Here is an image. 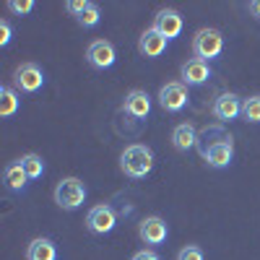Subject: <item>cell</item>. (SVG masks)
<instances>
[{"label": "cell", "mask_w": 260, "mask_h": 260, "mask_svg": "<svg viewBox=\"0 0 260 260\" xmlns=\"http://www.w3.org/2000/svg\"><path fill=\"white\" fill-rule=\"evenodd\" d=\"M198 148H201V156H203L213 169H224V167H229L232 159H234L232 138L224 133L221 127H206L203 133L198 136Z\"/></svg>", "instance_id": "cell-1"}, {"label": "cell", "mask_w": 260, "mask_h": 260, "mask_svg": "<svg viewBox=\"0 0 260 260\" xmlns=\"http://www.w3.org/2000/svg\"><path fill=\"white\" fill-rule=\"evenodd\" d=\"M120 169L133 180L146 177L148 172L154 169V151H151L148 146H141V143L127 146L122 151V156H120Z\"/></svg>", "instance_id": "cell-2"}, {"label": "cell", "mask_w": 260, "mask_h": 260, "mask_svg": "<svg viewBox=\"0 0 260 260\" xmlns=\"http://www.w3.org/2000/svg\"><path fill=\"white\" fill-rule=\"evenodd\" d=\"M86 201V185L78 177H65L62 182H57L55 187V203L62 211H76L81 208Z\"/></svg>", "instance_id": "cell-3"}, {"label": "cell", "mask_w": 260, "mask_h": 260, "mask_svg": "<svg viewBox=\"0 0 260 260\" xmlns=\"http://www.w3.org/2000/svg\"><path fill=\"white\" fill-rule=\"evenodd\" d=\"M224 50V37L221 31L216 29H201L198 34L192 37V52L198 60L208 62V60H216Z\"/></svg>", "instance_id": "cell-4"}, {"label": "cell", "mask_w": 260, "mask_h": 260, "mask_svg": "<svg viewBox=\"0 0 260 260\" xmlns=\"http://www.w3.org/2000/svg\"><path fill=\"white\" fill-rule=\"evenodd\" d=\"M13 81H16V89H21L24 94H37L45 86V73H42V68L37 62H24L16 71Z\"/></svg>", "instance_id": "cell-5"}, {"label": "cell", "mask_w": 260, "mask_h": 260, "mask_svg": "<svg viewBox=\"0 0 260 260\" xmlns=\"http://www.w3.org/2000/svg\"><path fill=\"white\" fill-rule=\"evenodd\" d=\"M115 224H117V213L107 203L94 206L89 211V216H86V226H89V232H94V234H110L115 229Z\"/></svg>", "instance_id": "cell-6"}, {"label": "cell", "mask_w": 260, "mask_h": 260, "mask_svg": "<svg viewBox=\"0 0 260 260\" xmlns=\"http://www.w3.org/2000/svg\"><path fill=\"white\" fill-rule=\"evenodd\" d=\"M86 60H89L91 68L96 71H107V68H112L115 60H117V52L112 47V42H107V39H96L89 45V50H86Z\"/></svg>", "instance_id": "cell-7"}, {"label": "cell", "mask_w": 260, "mask_h": 260, "mask_svg": "<svg viewBox=\"0 0 260 260\" xmlns=\"http://www.w3.org/2000/svg\"><path fill=\"white\" fill-rule=\"evenodd\" d=\"M187 86L180 83V81H172L167 86H161V91H159V104H161V110L167 112H180L185 110V104H187Z\"/></svg>", "instance_id": "cell-8"}, {"label": "cell", "mask_w": 260, "mask_h": 260, "mask_svg": "<svg viewBox=\"0 0 260 260\" xmlns=\"http://www.w3.org/2000/svg\"><path fill=\"white\" fill-rule=\"evenodd\" d=\"M211 112H213V117H216V120H221V122H232V120H237V117L242 115V99L237 96V94H232V91L219 94V96L213 99Z\"/></svg>", "instance_id": "cell-9"}, {"label": "cell", "mask_w": 260, "mask_h": 260, "mask_svg": "<svg viewBox=\"0 0 260 260\" xmlns=\"http://www.w3.org/2000/svg\"><path fill=\"white\" fill-rule=\"evenodd\" d=\"M65 8L76 16V21H78L83 29H94V26L99 24V18H102L99 6L86 3V0H68V3H65Z\"/></svg>", "instance_id": "cell-10"}, {"label": "cell", "mask_w": 260, "mask_h": 260, "mask_svg": "<svg viewBox=\"0 0 260 260\" xmlns=\"http://www.w3.org/2000/svg\"><path fill=\"white\" fill-rule=\"evenodd\" d=\"M154 29L169 42V39H175L182 34V16L175 11V8H164L159 11L156 21H154Z\"/></svg>", "instance_id": "cell-11"}, {"label": "cell", "mask_w": 260, "mask_h": 260, "mask_svg": "<svg viewBox=\"0 0 260 260\" xmlns=\"http://www.w3.org/2000/svg\"><path fill=\"white\" fill-rule=\"evenodd\" d=\"M138 234H141V240H143L146 245H161V242H167L169 229H167V224L159 219V216H148V219L141 221Z\"/></svg>", "instance_id": "cell-12"}, {"label": "cell", "mask_w": 260, "mask_h": 260, "mask_svg": "<svg viewBox=\"0 0 260 260\" xmlns=\"http://www.w3.org/2000/svg\"><path fill=\"white\" fill-rule=\"evenodd\" d=\"M211 65L198 60V57H192L182 65V83L185 86H203L208 78H211Z\"/></svg>", "instance_id": "cell-13"}, {"label": "cell", "mask_w": 260, "mask_h": 260, "mask_svg": "<svg viewBox=\"0 0 260 260\" xmlns=\"http://www.w3.org/2000/svg\"><path fill=\"white\" fill-rule=\"evenodd\" d=\"M122 110H125V115H130L133 120H146L148 112H151V96L146 91H138V89L130 91L125 96V102H122Z\"/></svg>", "instance_id": "cell-14"}, {"label": "cell", "mask_w": 260, "mask_h": 260, "mask_svg": "<svg viewBox=\"0 0 260 260\" xmlns=\"http://www.w3.org/2000/svg\"><path fill=\"white\" fill-rule=\"evenodd\" d=\"M138 50H141L143 57H159V55H164V50H167V39H164L154 26H151V29H146V31L141 34Z\"/></svg>", "instance_id": "cell-15"}, {"label": "cell", "mask_w": 260, "mask_h": 260, "mask_svg": "<svg viewBox=\"0 0 260 260\" xmlns=\"http://www.w3.org/2000/svg\"><path fill=\"white\" fill-rule=\"evenodd\" d=\"M172 143H175L177 151H187L198 143V133H195V127L190 122H180L175 130H172Z\"/></svg>", "instance_id": "cell-16"}, {"label": "cell", "mask_w": 260, "mask_h": 260, "mask_svg": "<svg viewBox=\"0 0 260 260\" xmlns=\"http://www.w3.org/2000/svg\"><path fill=\"white\" fill-rule=\"evenodd\" d=\"M57 257V247L52 240H47V237H39V240H34L26 250V260H55Z\"/></svg>", "instance_id": "cell-17"}, {"label": "cell", "mask_w": 260, "mask_h": 260, "mask_svg": "<svg viewBox=\"0 0 260 260\" xmlns=\"http://www.w3.org/2000/svg\"><path fill=\"white\" fill-rule=\"evenodd\" d=\"M3 180H6V185H8V190H11V192H21V190L26 187V182H29V175L24 172L21 161H13V164H8V167H6Z\"/></svg>", "instance_id": "cell-18"}, {"label": "cell", "mask_w": 260, "mask_h": 260, "mask_svg": "<svg viewBox=\"0 0 260 260\" xmlns=\"http://www.w3.org/2000/svg\"><path fill=\"white\" fill-rule=\"evenodd\" d=\"M18 104H21L18 94L11 89V86H3V89H0V115H3V117H13L18 112Z\"/></svg>", "instance_id": "cell-19"}, {"label": "cell", "mask_w": 260, "mask_h": 260, "mask_svg": "<svg viewBox=\"0 0 260 260\" xmlns=\"http://www.w3.org/2000/svg\"><path fill=\"white\" fill-rule=\"evenodd\" d=\"M21 167H24V172L29 175V180H39L42 175H45V161H42V156L37 154H26L24 159H18Z\"/></svg>", "instance_id": "cell-20"}, {"label": "cell", "mask_w": 260, "mask_h": 260, "mask_svg": "<svg viewBox=\"0 0 260 260\" xmlns=\"http://www.w3.org/2000/svg\"><path fill=\"white\" fill-rule=\"evenodd\" d=\"M242 115L250 122H260V96H250L242 102Z\"/></svg>", "instance_id": "cell-21"}, {"label": "cell", "mask_w": 260, "mask_h": 260, "mask_svg": "<svg viewBox=\"0 0 260 260\" xmlns=\"http://www.w3.org/2000/svg\"><path fill=\"white\" fill-rule=\"evenodd\" d=\"M8 8H11L13 13H18V16H26V13L34 11V0H11Z\"/></svg>", "instance_id": "cell-22"}, {"label": "cell", "mask_w": 260, "mask_h": 260, "mask_svg": "<svg viewBox=\"0 0 260 260\" xmlns=\"http://www.w3.org/2000/svg\"><path fill=\"white\" fill-rule=\"evenodd\" d=\"M177 260H203V250L201 247H195V245H187L180 250Z\"/></svg>", "instance_id": "cell-23"}, {"label": "cell", "mask_w": 260, "mask_h": 260, "mask_svg": "<svg viewBox=\"0 0 260 260\" xmlns=\"http://www.w3.org/2000/svg\"><path fill=\"white\" fill-rule=\"evenodd\" d=\"M11 24H8V21H0V47H6L8 45V42H11Z\"/></svg>", "instance_id": "cell-24"}, {"label": "cell", "mask_w": 260, "mask_h": 260, "mask_svg": "<svg viewBox=\"0 0 260 260\" xmlns=\"http://www.w3.org/2000/svg\"><path fill=\"white\" fill-rule=\"evenodd\" d=\"M133 260H161V257L156 252H151V250H141V252L133 255Z\"/></svg>", "instance_id": "cell-25"}, {"label": "cell", "mask_w": 260, "mask_h": 260, "mask_svg": "<svg viewBox=\"0 0 260 260\" xmlns=\"http://www.w3.org/2000/svg\"><path fill=\"white\" fill-rule=\"evenodd\" d=\"M247 8H250V13H252V16L260 21V0H252V3H250Z\"/></svg>", "instance_id": "cell-26"}]
</instances>
